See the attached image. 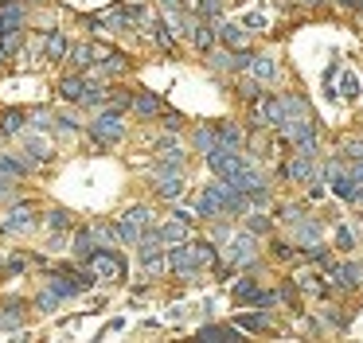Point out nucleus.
Returning a JSON list of instances; mask_svg holds the SVG:
<instances>
[{
	"label": "nucleus",
	"mask_w": 363,
	"mask_h": 343,
	"mask_svg": "<svg viewBox=\"0 0 363 343\" xmlns=\"http://www.w3.org/2000/svg\"><path fill=\"white\" fill-rule=\"evenodd\" d=\"M86 269L94 273V281H125V257L113 249H94L86 257Z\"/></svg>",
	"instance_id": "f257e3e1"
},
{
	"label": "nucleus",
	"mask_w": 363,
	"mask_h": 343,
	"mask_svg": "<svg viewBox=\"0 0 363 343\" xmlns=\"http://www.w3.org/2000/svg\"><path fill=\"white\" fill-rule=\"evenodd\" d=\"M254 257H258V234H250V230L230 234V242H227V265L242 269V265H254Z\"/></svg>",
	"instance_id": "f03ea898"
},
{
	"label": "nucleus",
	"mask_w": 363,
	"mask_h": 343,
	"mask_svg": "<svg viewBox=\"0 0 363 343\" xmlns=\"http://www.w3.org/2000/svg\"><path fill=\"white\" fill-rule=\"evenodd\" d=\"M90 133H94L102 145H118V140L125 137V121H121L118 109H106V113H98L94 121H90Z\"/></svg>",
	"instance_id": "7ed1b4c3"
},
{
	"label": "nucleus",
	"mask_w": 363,
	"mask_h": 343,
	"mask_svg": "<svg viewBox=\"0 0 363 343\" xmlns=\"http://www.w3.org/2000/svg\"><path fill=\"white\" fill-rule=\"evenodd\" d=\"M168 269L176 273V277H184V281H191L196 277V262H191V242H172V246H168Z\"/></svg>",
	"instance_id": "20e7f679"
},
{
	"label": "nucleus",
	"mask_w": 363,
	"mask_h": 343,
	"mask_svg": "<svg viewBox=\"0 0 363 343\" xmlns=\"http://www.w3.org/2000/svg\"><path fill=\"white\" fill-rule=\"evenodd\" d=\"M281 176H285V179H293V184H313V179H316V156H301V152H293V160L281 168Z\"/></svg>",
	"instance_id": "39448f33"
},
{
	"label": "nucleus",
	"mask_w": 363,
	"mask_h": 343,
	"mask_svg": "<svg viewBox=\"0 0 363 343\" xmlns=\"http://www.w3.org/2000/svg\"><path fill=\"white\" fill-rule=\"evenodd\" d=\"M328 277H332V285L336 288H359V281H363V265H355V262H332L328 265Z\"/></svg>",
	"instance_id": "423d86ee"
},
{
	"label": "nucleus",
	"mask_w": 363,
	"mask_h": 343,
	"mask_svg": "<svg viewBox=\"0 0 363 343\" xmlns=\"http://www.w3.org/2000/svg\"><path fill=\"white\" fill-rule=\"evenodd\" d=\"M196 339H207V343H238V339H242V327H238V324H203L196 332Z\"/></svg>",
	"instance_id": "0eeeda50"
},
{
	"label": "nucleus",
	"mask_w": 363,
	"mask_h": 343,
	"mask_svg": "<svg viewBox=\"0 0 363 343\" xmlns=\"http://www.w3.org/2000/svg\"><path fill=\"white\" fill-rule=\"evenodd\" d=\"M215 35H219L223 47H230V51H250V31H246L242 23H219Z\"/></svg>",
	"instance_id": "6e6552de"
},
{
	"label": "nucleus",
	"mask_w": 363,
	"mask_h": 343,
	"mask_svg": "<svg viewBox=\"0 0 363 343\" xmlns=\"http://www.w3.org/2000/svg\"><path fill=\"white\" fill-rule=\"evenodd\" d=\"M32 226H35V210L28 207V203L12 207V210H9V218H4V230H12V234H28Z\"/></svg>",
	"instance_id": "1a4fd4ad"
},
{
	"label": "nucleus",
	"mask_w": 363,
	"mask_h": 343,
	"mask_svg": "<svg viewBox=\"0 0 363 343\" xmlns=\"http://www.w3.org/2000/svg\"><path fill=\"white\" fill-rule=\"evenodd\" d=\"M67 55H71V62H74L79 70H86V67H94V62H102L110 51H106V47H90V43H74Z\"/></svg>",
	"instance_id": "9d476101"
},
{
	"label": "nucleus",
	"mask_w": 363,
	"mask_h": 343,
	"mask_svg": "<svg viewBox=\"0 0 363 343\" xmlns=\"http://www.w3.org/2000/svg\"><path fill=\"white\" fill-rule=\"evenodd\" d=\"M246 74L258 78V82H274V78H277L274 55H250V62H246Z\"/></svg>",
	"instance_id": "9b49d317"
},
{
	"label": "nucleus",
	"mask_w": 363,
	"mask_h": 343,
	"mask_svg": "<svg viewBox=\"0 0 363 343\" xmlns=\"http://www.w3.org/2000/svg\"><path fill=\"white\" fill-rule=\"evenodd\" d=\"M35 168V160L32 156H12V152H0V172H4V176H12V179H20V176H28V172Z\"/></svg>",
	"instance_id": "f8f14e48"
},
{
	"label": "nucleus",
	"mask_w": 363,
	"mask_h": 343,
	"mask_svg": "<svg viewBox=\"0 0 363 343\" xmlns=\"http://www.w3.org/2000/svg\"><path fill=\"white\" fill-rule=\"evenodd\" d=\"M293 238H297L301 249H305V246H316V242H320V223L305 215L301 223H293Z\"/></svg>",
	"instance_id": "ddd939ff"
},
{
	"label": "nucleus",
	"mask_w": 363,
	"mask_h": 343,
	"mask_svg": "<svg viewBox=\"0 0 363 343\" xmlns=\"http://www.w3.org/2000/svg\"><path fill=\"white\" fill-rule=\"evenodd\" d=\"M67 51H71V43H67L63 31H48V35H43V59L59 62V59H67Z\"/></svg>",
	"instance_id": "4468645a"
},
{
	"label": "nucleus",
	"mask_w": 363,
	"mask_h": 343,
	"mask_svg": "<svg viewBox=\"0 0 363 343\" xmlns=\"http://www.w3.org/2000/svg\"><path fill=\"white\" fill-rule=\"evenodd\" d=\"M24 152L32 156L35 164H43V160H51V140L43 137V133H28V137H24Z\"/></svg>",
	"instance_id": "2eb2a0df"
},
{
	"label": "nucleus",
	"mask_w": 363,
	"mask_h": 343,
	"mask_svg": "<svg viewBox=\"0 0 363 343\" xmlns=\"http://www.w3.org/2000/svg\"><path fill=\"white\" fill-rule=\"evenodd\" d=\"M133 109H137L141 117H157V113H164V101H160L152 90H141V94L133 98Z\"/></svg>",
	"instance_id": "dca6fc26"
},
{
	"label": "nucleus",
	"mask_w": 363,
	"mask_h": 343,
	"mask_svg": "<svg viewBox=\"0 0 363 343\" xmlns=\"http://www.w3.org/2000/svg\"><path fill=\"white\" fill-rule=\"evenodd\" d=\"M215 137H219V145H223V148H246L242 129H238V125H230V121L215 125Z\"/></svg>",
	"instance_id": "f3484780"
},
{
	"label": "nucleus",
	"mask_w": 363,
	"mask_h": 343,
	"mask_svg": "<svg viewBox=\"0 0 363 343\" xmlns=\"http://www.w3.org/2000/svg\"><path fill=\"white\" fill-rule=\"evenodd\" d=\"M16 28H24V8L0 4V35H4V31H16Z\"/></svg>",
	"instance_id": "a211bd4d"
},
{
	"label": "nucleus",
	"mask_w": 363,
	"mask_h": 343,
	"mask_svg": "<svg viewBox=\"0 0 363 343\" xmlns=\"http://www.w3.org/2000/svg\"><path fill=\"white\" fill-rule=\"evenodd\" d=\"M24 121H28L24 109H4V113H0V133H4V137H16V133L24 129Z\"/></svg>",
	"instance_id": "6ab92c4d"
},
{
	"label": "nucleus",
	"mask_w": 363,
	"mask_h": 343,
	"mask_svg": "<svg viewBox=\"0 0 363 343\" xmlns=\"http://www.w3.org/2000/svg\"><path fill=\"white\" fill-rule=\"evenodd\" d=\"M157 234H160V242H188L191 223H180V218H172V223H164Z\"/></svg>",
	"instance_id": "aec40b11"
},
{
	"label": "nucleus",
	"mask_w": 363,
	"mask_h": 343,
	"mask_svg": "<svg viewBox=\"0 0 363 343\" xmlns=\"http://www.w3.org/2000/svg\"><path fill=\"white\" fill-rule=\"evenodd\" d=\"M82 94H86V78L71 74V78H63V82H59V98H67V101H82Z\"/></svg>",
	"instance_id": "412c9836"
},
{
	"label": "nucleus",
	"mask_w": 363,
	"mask_h": 343,
	"mask_svg": "<svg viewBox=\"0 0 363 343\" xmlns=\"http://www.w3.org/2000/svg\"><path fill=\"white\" fill-rule=\"evenodd\" d=\"M86 230H90V238H94V246H98V249H110L113 242H118V226L94 223V226H86Z\"/></svg>",
	"instance_id": "4be33fe9"
},
{
	"label": "nucleus",
	"mask_w": 363,
	"mask_h": 343,
	"mask_svg": "<svg viewBox=\"0 0 363 343\" xmlns=\"http://www.w3.org/2000/svg\"><path fill=\"white\" fill-rule=\"evenodd\" d=\"M20 324H24V304L9 300L4 308H0V327H20Z\"/></svg>",
	"instance_id": "5701e85b"
},
{
	"label": "nucleus",
	"mask_w": 363,
	"mask_h": 343,
	"mask_svg": "<svg viewBox=\"0 0 363 343\" xmlns=\"http://www.w3.org/2000/svg\"><path fill=\"white\" fill-rule=\"evenodd\" d=\"M242 332H266L269 327V312H246V316H238L235 320Z\"/></svg>",
	"instance_id": "b1692460"
},
{
	"label": "nucleus",
	"mask_w": 363,
	"mask_h": 343,
	"mask_svg": "<svg viewBox=\"0 0 363 343\" xmlns=\"http://www.w3.org/2000/svg\"><path fill=\"white\" fill-rule=\"evenodd\" d=\"M191 43H196L199 51H211V47H215V28L199 20V23H196V31H191Z\"/></svg>",
	"instance_id": "393cba45"
},
{
	"label": "nucleus",
	"mask_w": 363,
	"mask_h": 343,
	"mask_svg": "<svg viewBox=\"0 0 363 343\" xmlns=\"http://www.w3.org/2000/svg\"><path fill=\"white\" fill-rule=\"evenodd\" d=\"M191 262H196V269L215 265V246L211 242H191Z\"/></svg>",
	"instance_id": "a878e982"
},
{
	"label": "nucleus",
	"mask_w": 363,
	"mask_h": 343,
	"mask_svg": "<svg viewBox=\"0 0 363 343\" xmlns=\"http://www.w3.org/2000/svg\"><path fill=\"white\" fill-rule=\"evenodd\" d=\"M297 288H301V293H313V296H324V293H328V285H324L316 273H297Z\"/></svg>",
	"instance_id": "bb28decb"
},
{
	"label": "nucleus",
	"mask_w": 363,
	"mask_h": 343,
	"mask_svg": "<svg viewBox=\"0 0 363 343\" xmlns=\"http://www.w3.org/2000/svg\"><path fill=\"white\" fill-rule=\"evenodd\" d=\"M285 101V117H308V101L301 94H281Z\"/></svg>",
	"instance_id": "cd10ccee"
},
{
	"label": "nucleus",
	"mask_w": 363,
	"mask_h": 343,
	"mask_svg": "<svg viewBox=\"0 0 363 343\" xmlns=\"http://www.w3.org/2000/svg\"><path fill=\"white\" fill-rule=\"evenodd\" d=\"M258 293H262V288L254 285V277H242V281L235 285V300H238V304H254V296H258Z\"/></svg>",
	"instance_id": "c85d7f7f"
},
{
	"label": "nucleus",
	"mask_w": 363,
	"mask_h": 343,
	"mask_svg": "<svg viewBox=\"0 0 363 343\" xmlns=\"http://www.w3.org/2000/svg\"><path fill=\"white\" fill-rule=\"evenodd\" d=\"M340 98H344V101L359 98V78H355L352 70H344V74H340Z\"/></svg>",
	"instance_id": "c756f323"
},
{
	"label": "nucleus",
	"mask_w": 363,
	"mask_h": 343,
	"mask_svg": "<svg viewBox=\"0 0 363 343\" xmlns=\"http://www.w3.org/2000/svg\"><path fill=\"white\" fill-rule=\"evenodd\" d=\"M191 8H196L203 20H215V16H223V8H227V0H191Z\"/></svg>",
	"instance_id": "7c9ffc66"
},
{
	"label": "nucleus",
	"mask_w": 363,
	"mask_h": 343,
	"mask_svg": "<svg viewBox=\"0 0 363 343\" xmlns=\"http://www.w3.org/2000/svg\"><path fill=\"white\" fill-rule=\"evenodd\" d=\"M246 230L250 234H269V215L266 210H246Z\"/></svg>",
	"instance_id": "2f4dec72"
},
{
	"label": "nucleus",
	"mask_w": 363,
	"mask_h": 343,
	"mask_svg": "<svg viewBox=\"0 0 363 343\" xmlns=\"http://www.w3.org/2000/svg\"><path fill=\"white\" fill-rule=\"evenodd\" d=\"M215 145H219V137H215V125H203V129H196V148H199V152H211V148Z\"/></svg>",
	"instance_id": "473e14b6"
},
{
	"label": "nucleus",
	"mask_w": 363,
	"mask_h": 343,
	"mask_svg": "<svg viewBox=\"0 0 363 343\" xmlns=\"http://www.w3.org/2000/svg\"><path fill=\"white\" fill-rule=\"evenodd\" d=\"M43 223H48L51 230H67V226H71V210H67V207H51Z\"/></svg>",
	"instance_id": "72a5a7b5"
},
{
	"label": "nucleus",
	"mask_w": 363,
	"mask_h": 343,
	"mask_svg": "<svg viewBox=\"0 0 363 343\" xmlns=\"http://www.w3.org/2000/svg\"><path fill=\"white\" fill-rule=\"evenodd\" d=\"M121 218H125V223H133L137 230H149V218H152V215H149V207H129Z\"/></svg>",
	"instance_id": "f704fd0d"
},
{
	"label": "nucleus",
	"mask_w": 363,
	"mask_h": 343,
	"mask_svg": "<svg viewBox=\"0 0 363 343\" xmlns=\"http://www.w3.org/2000/svg\"><path fill=\"white\" fill-rule=\"evenodd\" d=\"M94 249H98V246H94V238H90V230H79V238H74V254H79L82 262H86V257L94 254Z\"/></svg>",
	"instance_id": "c9c22d12"
},
{
	"label": "nucleus",
	"mask_w": 363,
	"mask_h": 343,
	"mask_svg": "<svg viewBox=\"0 0 363 343\" xmlns=\"http://www.w3.org/2000/svg\"><path fill=\"white\" fill-rule=\"evenodd\" d=\"M238 94H242L246 101H258L262 98V82L258 78H242V82H238Z\"/></svg>",
	"instance_id": "e433bc0d"
},
{
	"label": "nucleus",
	"mask_w": 363,
	"mask_h": 343,
	"mask_svg": "<svg viewBox=\"0 0 363 343\" xmlns=\"http://www.w3.org/2000/svg\"><path fill=\"white\" fill-rule=\"evenodd\" d=\"M59 300H63V296H59L55 288H43V293L35 296V308H40V312H51V308H55Z\"/></svg>",
	"instance_id": "4c0bfd02"
},
{
	"label": "nucleus",
	"mask_w": 363,
	"mask_h": 343,
	"mask_svg": "<svg viewBox=\"0 0 363 343\" xmlns=\"http://www.w3.org/2000/svg\"><path fill=\"white\" fill-rule=\"evenodd\" d=\"M266 23H269V16H266V12H246L242 28H246V31H262Z\"/></svg>",
	"instance_id": "58836bf2"
},
{
	"label": "nucleus",
	"mask_w": 363,
	"mask_h": 343,
	"mask_svg": "<svg viewBox=\"0 0 363 343\" xmlns=\"http://www.w3.org/2000/svg\"><path fill=\"white\" fill-rule=\"evenodd\" d=\"M355 246V230L352 226H336V249H352Z\"/></svg>",
	"instance_id": "ea45409f"
},
{
	"label": "nucleus",
	"mask_w": 363,
	"mask_h": 343,
	"mask_svg": "<svg viewBox=\"0 0 363 343\" xmlns=\"http://www.w3.org/2000/svg\"><path fill=\"white\" fill-rule=\"evenodd\" d=\"M0 47H4V55H16L20 51V28L16 31H4V35H0Z\"/></svg>",
	"instance_id": "a19ab883"
},
{
	"label": "nucleus",
	"mask_w": 363,
	"mask_h": 343,
	"mask_svg": "<svg viewBox=\"0 0 363 343\" xmlns=\"http://www.w3.org/2000/svg\"><path fill=\"white\" fill-rule=\"evenodd\" d=\"M340 152H344V160H363V140H344Z\"/></svg>",
	"instance_id": "79ce46f5"
},
{
	"label": "nucleus",
	"mask_w": 363,
	"mask_h": 343,
	"mask_svg": "<svg viewBox=\"0 0 363 343\" xmlns=\"http://www.w3.org/2000/svg\"><path fill=\"white\" fill-rule=\"evenodd\" d=\"M28 121H32V125H35V129H48V125H51V121H55V117H51V113H48V109H32V113H28Z\"/></svg>",
	"instance_id": "37998d69"
},
{
	"label": "nucleus",
	"mask_w": 363,
	"mask_h": 343,
	"mask_svg": "<svg viewBox=\"0 0 363 343\" xmlns=\"http://www.w3.org/2000/svg\"><path fill=\"white\" fill-rule=\"evenodd\" d=\"M274 254L281 257V262H297V257H301V249H293L289 242H277V246H274Z\"/></svg>",
	"instance_id": "c03bdc74"
},
{
	"label": "nucleus",
	"mask_w": 363,
	"mask_h": 343,
	"mask_svg": "<svg viewBox=\"0 0 363 343\" xmlns=\"http://www.w3.org/2000/svg\"><path fill=\"white\" fill-rule=\"evenodd\" d=\"M102 70H106V74H121V70H125V59H118V55H106Z\"/></svg>",
	"instance_id": "a18cd8bd"
},
{
	"label": "nucleus",
	"mask_w": 363,
	"mask_h": 343,
	"mask_svg": "<svg viewBox=\"0 0 363 343\" xmlns=\"http://www.w3.org/2000/svg\"><path fill=\"white\" fill-rule=\"evenodd\" d=\"M281 218H285V223H301V218H305V207H297V203H293V207H281Z\"/></svg>",
	"instance_id": "49530a36"
},
{
	"label": "nucleus",
	"mask_w": 363,
	"mask_h": 343,
	"mask_svg": "<svg viewBox=\"0 0 363 343\" xmlns=\"http://www.w3.org/2000/svg\"><path fill=\"white\" fill-rule=\"evenodd\" d=\"M51 129H55V133H74L79 125H74V117H55V121H51Z\"/></svg>",
	"instance_id": "de8ad7c7"
},
{
	"label": "nucleus",
	"mask_w": 363,
	"mask_h": 343,
	"mask_svg": "<svg viewBox=\"0 0 363 343\" xmlns=\"http://www.w3.org/2000/svg\"><path fill=\"white\" fill-rule=\"evenodd\" d=\"M164 125H168V129L176 133V129H180V125H184V117L176 113V109H164Z\"/></svg>",
	"instance_id": "09e8293b"
},
{
	"label": "nucleus",
	"mask_w": 363,
	"mask_h": 343,
	"mask_svg": "<svg viewBox=\"0 0 363 343\" xmlns=\"http://www.w3.org/2000/svg\"><path fill=\"white\" fill-rule=\"evenodd\" d=\"M9 184H12V176H4V172H0V199H9Z\"/></svg>",
	"instance_id": "8fccbe9b"
},
{
	"label": "nucleus",
	"mask_w": 363,
	"mask_h": 343,
	"mask_svg": "<svg viewBox=\"0 0 363 343\" xmlns=\"http://www.w3.org/2000/svg\"><path fill=\"white\" fill-rule=\"evenodd\" d=\"M336 4H340V8H355L359 0H336Z\"/></svg>",
	"instance_id": "3c124183"
},
{
	"label": "nucleus",
	"mask_w": 363,
	"mask_h": 343,
	"mask_svg": "<svg viewBox=\"0 0 363 343\" xmlns=\"http://www.w3.org/2000/svg\"><path fill=\"white\" fill-rule=\"evenodd\" d=\"M301 4H308V8H316V4H324V0H301Z\"/></svg>",
	"instance_id": "603ef678"
},
{
	"label": "nucleus",
	"mask_w": 363,
	"mask_h": 343,
	"mask_svg": "<svg viewBox=\"0 0 363 343\" xmlns=\"http://www.w3.org/2000/svg\"><path fill=\"white\" fill-rule=\"evenodd\" d=\"M4 59H9V55H4V47H0V62H4Z\"/></svg>",
	"instance_id": "864d4df0"
},
{
	"label": "nucleus",
	"mask_w": 363,
	"mask_h": 343,
	"mask_svg": "<svg viewBox=\"0 0 363 343\" xmlns=\"http://www.w3.org/2000/svg\"><path fill=\"white\" fill-rule=\"evenodd\" d=\"M355 8H359V12H363V0H359V4H355Z\"/></svg>",
	"instance_id": "5fc2aeb1"
}]
</instances>
